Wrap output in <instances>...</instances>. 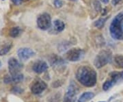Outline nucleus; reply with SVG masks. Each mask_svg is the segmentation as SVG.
<instances>
[{"label":"nucleus","instance_id":"obj_1","mask_svg":"<svg viewBox=\"0 0 123 102\" xmlns=\"http://www.w3.org/2000/svg\"><path fill=\"white\" fill-rule=\"evenodd\" d=\"M76 79L86 87H93L97 84V72L89 66H81L76 71Z\"/></svg>","mask_w":123,"mask_h":102},{"label":"nucleus","instance_id":"obj_2","mask_svg":"<svg viewBox=\"0 0 123 102\" xmlns=\"http://www.w3.org/2000/svg\"><path fill=\"white\" fill-rule=\"evenodd\" d=\"M123 11L115 16L110 26V35L114 40H123Z\"/></svg>","mask_w":123,"mask_h":102},{"label":"nucleus","instance_id":"obj_3","mask_svg":"<svg viewBox=\"0 0 123 102\" xmlns=\"http://www.w3.org/2000/svg\"><path fill=\"white\" fill-rule=\"evenodd\" d=\"M112 52L110 49H102L100 51L94 60V65L97 69H101L112 61Z\"/></svg>","mask_w":123,"mask_h":102},{"label":"nucleus","instance_id":"obj_4","mask_svg":"<svg viewBox=\"0 0 123 102\" xmlns=\"http://www.w3.org/2000/svg\"><path fill=\"white\" fill-rule=\"evenodd\" d=\"M78 92L79 88L77 85L73 81H72L66 89L64 97V102H75Z\"/></svg>","mask_w":123,"mask_h":102},{"label":"nucleus","instance_id":"obj_5","mask_svg":"<svg viewBox=\"0 0 123 102\" xmlns=\"http://www.w3.org/2000/svg\"><path fill=\"white\" fill-rule=\"evenodd\" d=\"M85 51L80 48H72L66 51L65 58L70 62H78L84 58Z\"/></svg>","mask_w":123,"mask_h":102},{"label":"nucleus","instance_id":"obj_6","mask_svg":"<svg viewBox=\"0 0 123 102\" xmlns=\"http://www.w3.org/2000/svg\"><path fill=\"white\" fill-rule=\"evenodd\" d=\"M37 26L42 30H47L51 26V17L47 13L41 14L37 19Z\"/></svg>","mask_w":123,"mask_h":102},{"label":"nucleus","instance_id":"obj_7","mask_svg":"<svg viewBox=\"0 0 123 102\" xmlns=\"http://www.w3.org/2000/svg\"><path fill=\"white\" fill-rule=\"evenodd\" d=\"M47 88V84L44 81L36 79L33 82L30 86V90L31 93L34 95H40L43 93Z\"/></svg>","mask_w":123,"mask_h":102},{"label":"nucleus","instance_id":"obj_8","mask_svg":"<svg viewBox=\"0 0 123 102\" xmlns=\"http://www.w3.org/2000/svg\"><path fill=\"white\" fill-rule=\"evenodd\" d=\"M8 64L9 72L10 75L19 73L23 69L22 64L14 58H10L8 62Z\"/></svg>","mask_w":123,"mask_h":102},{"label":"nucleus","instance_id":"obj_9","mask_svg":"<svg viewBox=\"0 0 123 102\" xmlns=\"http://www.w3.org/2000/svg\"><path fill=\"white\" fill-rule=\"evenodd\" d=\"M34 55H35L34 51L29 47L20 48L17 51V56L18 57V59L22 62L27 61L29 59L34 56Z\"/></svg>","mask_w":123,"mask_h":102},{"label":"nucleus","instance_id":"obj_10","mask_svg":"<svg viewBox=\"0 0 123 102\" xmlns=\"http://www.w3.org/2000/svg\"><path fill=\"white\" fill-rule=\"evenodd\" d=\"M24 80V76L22 73H19L14 75H6L4 78L5 84H11V83H18L21 82Z\"/></svg>","mask_w":123,"mask_h":102},{"label":"nucleus","instance_id":"obj_11","mask_svg":"<svg viewBox=\"0 0 123 102\" xmlns=\"http://www.w3.org/2000/svg\"><path fill=\"white\" fill-rule=\"evenodd\" d=\"M33 71L37 74H41L48 69L47 63L43 60H38L34 62L32 67Z\"/></svg>","mask_w":123,"mask_h":102},{"label":"nucleus","instance_id":"obj_12","mask_svg":"<svg viewBox=\"0 0 123 102\" xmlns=\"http://www.w3.org/2000/svg\"><path fill=\"white\" fill-rule=\"evenodd\" d=\"M50 64L52 67H62V66H64L66 64V62L65 60L62 58L61 57L58 56L57 55L54 54L53 55L51 58H50Z\"/></svg>","mask_w":123,"mask_h":102},{"label":"nucleus","instance_id":"obj_13","mask_svg":"<svg viewBox=\"0 0 123 102\" xmlns=\"http://www.w3.org/2000/svg\"><path fill=\"white\" fill-rule=\"evenodd\" d=\"M110 79L114 82L116 84L121 83L123 82V71H112L110 73Z\"/></svg>","mask_w":123,"mask_h":102},{"label":"nucleus","instance_id":"obj_14","mask_svg":"<svg viewBox=\"0 0 123 102\" xmlns=\"http://www.w3.org/2000/svg\"><path fill=\"white\" fill-rule=\"evenodd\" d=\"M95 95L94 93H93L92 92H84V93H82L81 95V96L79 97L78 99L77 102H88V101L91 100L94 97Z\"/></svg>","mask_w":123,"mask_h":102},{"label":"nucleus","instance_id":"obj_15","mask_svg":"<svg viewBox=\"0 0 123 102\" xmlns=\"http://www.w3.org/2000/svg\"><path fill=\"white\" fill-rule=\"evenodd\" d=\"M12 43H6L0 45V56H3L6 55L10 51L12 48Z\"/></svg>","mask_w":123,"mask_h":102},{"label":"nucleus","instance_id":"obj_16","mask_svg":"<svg viewBox=\"0 0 123 102\" xmlns=\"http://www.w3.org/2000/svg\"><path fill=\"white\" fill-rule=\"evenodd\" d=\"M53 27L57 32H61L65 28V24L60 19H56L53 21Z\"/></svg>","mask_w":123,"mask_h":102},{"label":"nucleus","instance_id":"obj_17","mask_svg":"<svg viewBox=\"0 0 123 102\" xmlns=\"http://www.w3.org/2000/svg\"><path fill=\"white\" fill-rule=\"evenodd\" d=\"M21 34V29L19 27H13L9 32V35L12 38H17Z\"/></svg>","mask_w":123,"mask_h":102},{"label":"nucleus","instance_id":"obj_18","mask_svg":"<svg viewBox=\"0 0 123 102\" xmlns=\"http://www.w3.org/2000/svg\"><path fill=\"white\" fill-rule=\"evenodd\" d=\"M107 20V17H103L98 19L97 21L94 23V26L98 29H101L104 27Z\"/></svg>","mask_w":123,"mask_h":102},{"label":"nucleus","instance_id":"obj_19","mask_svg":"<svg viewBox=\"0 0 123 102\" xmlns=\"http://www.w3.org/2000/svg\"><path fill=\"white\" fill-rule=\"evenodd\" d=\"M115 85V84L114 83V82L111 79H109V80H107L104 82V84L103 85V90L105 91H107L109 90L110 89H111Z\"/></svg>","mask_w":123,"mask_h":102},{"label":"nucleus","instance_id":"obj_20","mask_svg":"<svg viewBox=\"0 0 123 102\" xmlns=\"http://www.w3.org/2000/svg\"><path fill=\"white\" fill-rule=\"evenodd\" d=\"M114 62L120 68H123V56L116 55L114 56Z\"/></svg>","mask_w":123,"mask_h":102},{"label":"nucleus","instance_id":"obj_21","mask_svg":"<svg viewBox=\"0 0 123 102\" xmlns=\"http://www.w3.org/2000/svg\"><path fill=\"white\" fill-rule=\"evenodd\" d=\"M12 92L14 93L21 94L23 93V90L21 88H19V87H17V86H15V87H13V89H12Z\"/></svg>","mask_w":123,"mask_h":102},{"label":"nucleus","instance_id":"obj_22","mask_svg":"<svg viewBox=\"0 0 123 102\" xmlns=\"http://www.w3.org/2000/svg\"><path fill=\"white\" fill-rule=\"evenodd\" d=\"M54 5L57 8H61L62 6H63V1L61 0H54Z\"/></svg>","mask_w":123,"mask_h":102},{"label":"nucleus","instance_id":"obj_23","mask_svg":"<svg viewBox=\"0 0 123 102\" xmlns=\"http://www.w3.org/2000/svg\"><path fill=\"white\" fill-rule=\"evenodd\" d=\"M123 2V0H111V4L114 6H117L118 4Z\"/></svg>","mask_w":123,"mask_h":102},{"label":"nucleus","instance_id":"obj_24","mask_svg":"<svg viewBox=\"0 0 123 102\" xmlns=\"http://www.w3.org/2000/svg\"><path fill=\"white\" fill-rule=\"evenodd\" d=\"M12 2H13L14 4L15 5H17V6H18V5L21 4L23 1V0H12Z\"/></svg>","mask_w":123,"mask_h":102},{"label":"nucleus","instance_id":"obj_25","mask_svg":"<svg viewBox=\"0 0 123 102\" xmlns=\"http://www.w3.org/2000/svg\"><path fill=\"white\" fill-rule=\"evenodd\" d=\"M101 2H103L105 4H107L109 3V1H110V0H101Z\"/></svg>","mask_w":123,"mask_h":102},{"label":"nucleus","instance_id":"obj_26","mask_svg":"<svg viewBox=\"0 0 123 102\" xmlns=\"http://www.w3.org/2000/svg\"><path fill=\"white\" fill-rule=\"evenodd\" d=\"M122 27H123V23H122Z\"/></svg>","mask_w":123,"mask_h":102},{"label":"nucleus","instance_id":"obj_27","mask_svg":"<svg viewBox=\"0 0 123 102\" xmlns=\"http://www.w3.org/2000/svg\"><path fill=\"white\" fill-rule=\"evenodd\" d=\"M1 62H0V67H1Z\"/></svg>","mask_w":123,"mask_h":102},{"label":"nucleus","instance_id":"obj_28","mask_svg":"<svg viewBox=\"0 0 123 102\" xmlns=\"http://www.w3.org/2000/svg\"></svg>","mask_w":123,"mask_h":102},{"label":"nucleus","instance_id":"obj_29","mask_svg":"<svg viewBox=\"0 0 123 102\" xmlns=\"http://www.w3.org/2000/svg\"><path fill=\"white\" fill-rule=\"evenodd\" d=\"M72 1H75V0H72Z\"/></svg>","mask_w":123,"mask_h":102}]
</instances>
